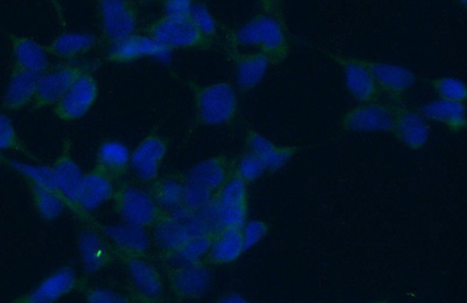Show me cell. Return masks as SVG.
Wrapping results in <instances>:
<instances>
[{
  "mask_svg": "<svg viewBox=\"0 0 467 303\" xmlns=\"http://www.w3.org/2000/svg\"><path fill=\"white\" fill-rule=\"evenodd\" d=\"M227 45L265 54L273 66L281 65L290 56L289 35L277 15L262 12L236 30L229 32Z\"/></svg>",
  "mask_w": 467,
  "mask_h": 303,
  "instance_id": "6da1fadb",
  "label": "cell"
},
{
  "mask_svg": "<svg viewBox=\"0 0 467 303\" xmlns=\"http://www.w3.org/2000/svg\"><path fill=\"white\" fill-rule=\"evenodd\" d=\"M193 95L195 119L199 126H227L239 115L240 102L232 83L215 82L202 86L189 81Z\"/></svg>",
  "mask_w": 467,
  "mask_h": 303,
  "instance_id": "7a4b0ae2",
  "label": "cell"
},
{
  "mask_svg": "<svg viewBox=\"0 0 467 303\" xmlns=\"http://www.w3.org/2000/svg\"><path fill=\"white\" fill-rule=\"evenodd\" d=\"M112 202L115 213L123 223L146 230L156 227L169 213L148 190L131 184H122L116 188Z\"/></svg>",
  "mask_w": 467,
  "mask_h": 303,
  "instance_id": "3957f363",
  "label": "cell"
},
{
  "mask_svg": "<svg viewBox=\"0 0 467 303\" xmlns=\"http://www.w3.org/2000/svg\"><path fill=\"white\" fill-rule=\"evenodd\" d=\"M143 32L169 51L181 49H210L214 41L208 39L195 27L189 15H162L146 25Z\"/></svg>",
  "mask_w": 467,
  "mask_h": 303,
  "instance_id": "277c9868",
  "label": "cell"
},
{
  "mask_svg": "<svg viewBox=\"0 0 467 303\" xmlns=\"http://www.w3.org/2000/svg\"><path fill=\"white\" fill-rule=\"evenodd\" d=\"M206 209L210 211L219 229L221 227L242 229L248 221V185L235 172H233Z\"/></svg>",
  "mask_w": 467,
  "mask_h": 303,
  "instance_id": "5b68a950",
  "label": "cell"
},
{
  "mask_svg": "<svg viewBox=\"0 0 467 303\" xmlns=\"http://www.w3.org/2000/svg\"><path fill=\"white\" fill-rule=\"evenodd\" d=\"M398 102L374 101L358 103L350 107L340 119L345 134H391L395 106Z\"/></svg>",
  "mask_w": 467,
  "mask_h": 303,
  "instance_id": "8992f818",
  "label": "cell"
},
{
  "mask_svg": "<svg viewBox=\"0 0 467 303\" xmlns=\"http://www.w3.org/2000/svg\"><path fill=\"white\" fill-rule=\"evenodd\" d=\"M102 37L108 45L135 35L140 12L135 0H96Z\"/></svg>",
  "mask_w": 467,
  "mask_h": 303,
  "instance_id": "52a82bcc",
  "label": "cell"
},
{
  "mask_svg": "<svg viewBox=\"0 0 467 303\" xmlns=\"http://www.w3.org/2000/svg\"><path fill=\"white\" fill-rule=\"evenodd\" d=\"M54 184H56L57 192L64 197L68 205V209L72 210L78 217L89 226L98 227V223L91 218L89 213H86L78 205V189L83 177V173L77 161L72 156V144L66 140L60 156L57 157L56 163L51 166Z\"/></svg>",
  "mask_w": 467,
  "mask_h": 303,
  "instance_id": "ba28073f",
  "label": "cell"
},
{
  "mask_svg": "<svg viewBox=\"0 0 467 303\" xmlns=\"http://www.w3.org/2000/svg\"><path fill=\"white\" fill-rule=\"evenodd\" d=\"M166 279L173 296L181 301H195L206 296L213 281L212 268L200 261L166 268Z\"/></svg>",
  "mask_w": 467,
  "mask_h": 303,
  "instance_id": "9c48e42d",
  "label": "cell"
},
{
  "mask_svg": "<svg viewBox=\"0 0 467 303\" xmlns=\"http://www.w3.org/2000/svg\"><path fill=\"white\" fill-rule=\"evenodd\" d=\"M127 268L133 286V298L143 302H158L165 296V281L161 273L154 267L148 257L115 253Z\"/></svg>",
  "mask_w": 467,
  "mask_h": 303,
  "instance_id": "30bf717a",
  "label": "cell"
},
{
  "mask_svg": "<svg viewBox=\"0 0 467 303\" xmlns=\"http://www.w3.org/2000/svg\"><path fill=\"white\" fill-rule=\"evenodd\" d=\"M99 96V85L93 74H82L68 91L54 104L53 111L64 122H77L93 109Z\"/></svg>",
  "mask_w": 467,
  "mask_h": 303,
  "instance_id": "8fae6325",
  "label": "cell"
},
{
  "mask_svg": "<svg viewBox=\"0 0 467 303\" xmlns=\"http://www.w3.org/2000/svg\"><path fill=\"white\" fill-rule=\"evenodd\" d=\"M327 56L339 66L343 72L346 89L354 101L368 103L381 98V91L369 68L367 67L365 59L331 52H328Z\"/></svg>",
  "mask_w": 467,
  "mask_h": 303,
  "instance_id": "7c38bea8",
  "label": "cell"
},
{
  "mask_svg": "<svg viewBox=\"0 0 467 303\" xmlns=\"http://www.w3.org/2000/svg\"><path fill=\"white\" fill-rule=\"evenodd\" d=\"M86 72H89L87 66L62 65L40 74L32 110L53 106Z\"/></svg>",
  "mask_w": 467,
  "mask_h": 303,
  "instance_id": "4fadbf2b",
  "label": "cell"
},
{
  "mask_svg": "<svg viewBox=\"0 0 467 303\" xmlns=\"http://www.w3.org/2000/svg\"><path fill=\"white\" fill-rule=\"evenodd\" d=\"M86 281L72 267H62L49 274L31 292L16 298L18 303H52L69 296L75 290L85 289Z\"/></svg>",
  "mask_w": 467,
  "mask_h": 303,
  "instance_id": "5bb4252c",
  "label": "cell"
},
{
  "mask_svg": "<svg viewBox=\"0 0 467 303\" xmlns=\"http://www.w3.org/2000/svg\"><path fill=\"white\" fill-rule=\"evenodd\" d=\"M168 151V138L154 132L146 136L131 153L130 168L137 178L144 184L156 180Z\"/></svg>",
  "mask_w": 467,
  "mask_h": 303,
  "instance_id": "9a60e30c",
  "label": "cell"
},
{
  "mask_svg": "<svg viewBox=\"0 0 467 303\" xmlns=\"http://www.w3.org/2000/svg\"><path fill=\"white\" fill-rule=\"evenodd\" d=\"M391 135L409 151L419 152L431 138V128L427 119L419 111L396 103L395 118Z\"/></svg>",
  "mask_w": 467,
  "mask_h": 303,
  "instance_id": "2e32d148",
  "label": "cell"
},
{
  "mask_svg": "<svg viewBox=\"0 0 467 303\" xmlns=\"http://www.w3.org/2000/svg\"><path fill=\"white\" fill-rule=\"evenodd\" d=\"M171 51L162 47L151 36L145 33H135L125 39L109 45L106 59L110 64L127 65L132 62L153 57V59H166L170 56Z\"/></svg>",
  "mask_w": 467,
  "mask_h": 303,
  "instance_id": "e0dca14e",
  "label": "cell"
},
{
  "mask_svg": "<svg viewBox=\"0 0 467 303\" xmlns=\"http://www.w3.org/2000/svg\"><path fill=\"white\" fill-rule=\"evenodd\" d=\"M78 253L87 274H96L109 267L116 258L114 247L98 227H83L78 232Z\"/></svg>",
  "mask_w": 467,
  "mask_h": 303,
  "instance_id": "ac0fdd59",
  "label": "cell"
},
{
  "mask_svg": "<svg viewBox=\"0 0 467 303\" xmlns=\"http://www.w3.org/2000/svg\"><path fill=\"white\" fill-rule=\"evenodd\" d=\"M366 65L381 94L387 95L390 101L401 102L404 95L416 85L415 73L402 66L372 60H366Z\"/></svg>",
  "mask_w": 467,
  "mask_h": 303,
  "instance_id": "d6986e66",
  "label": "cell"
},
{
  "mask_svg": "<svg viewBox=\"0 0 467 303\" xmlns=\"http://www.w3.org/2000/svg\"><path fill=\"white\" fill-rule=\"evenodd\" d=\"M227 56L235 66L236 83L242 93H250L257 88L265 77L271 62L261 52L241 51V49L227 45Z\"/></svg>",
  "mask_w": 467,
  "mask_h": 303,
  "instance_id": "ffe728a7",
  "label": "cell"
},
{
  "mask_svg": "<svg viewBox=\"0 0 467 303\" xmlns=\"http://www.w3.org/2000/svg\"><path fill=\"white\" fill-rule=\"evenodd\" d=\"M244 146L245 151L260 157L268 173H277L285 168L302 149L298 146L276 145L254 128L245 131Z\"/></svg>",
  "mask_w": 467,
  "mask_h": 303,
  "instance_id": "44dd1931",
  "label": "cell"
},
{
  "mask_svg": "<svg viewBox=\"0 0 467 303\" xmlns=\"http://www.w3.org/2000/svg\"><path fill=\"white\" fill-rule=\"evenodd\" d=\"M116 192L115 180L99 167L83 174L78 189V205L86 213L98 209L108 201H112Z\"/></svg>",
  "mask_w": 467,
  "mask_h": 303,
  "instance_id": "7402d4cb",
  "label": "cell"
},
{
  "mask_svg": "<svg viewBox=\"0 0 467 303\" xmlns=\"http://www.w3.org/2000/svg\"><path fill=\"white\" fill-rule=\"evenodd\" d=\"M98 227L109 240L115 253L148 257L152 242L146 229L125 223L119 226H99Z\"/></svg>",
  "mask_w": 467,
  "mask_h": 303,
  "instance_id": "603a6c76",
  "label": "cell"
},
{
  "mask_svg": "<svg viewBox=\"0 0 467 303\" xmlns=\"http://www.w3.org/2000/svg\"><path fill=\"white\" fill-rule=\"evenodd\" d=\"M12 60L16 67L35 74H43L51 66L46 45L28 36L10 35Z\"/></svg>",
  "mask_w": 467,
  "mask_h": 303,
  "instance_id": "cb8c5ba5",
  "label": "cell"
},
{
  "mask_svg": "<svg viewBox=\"0 0 467 303\" xmlns=\"http://www.w3.org/2000/svg\"><path fill=\"white\" fill-rule=\"evenodd\" d=\"M37 80H39V74L12 66L10 80L3 99V109L20 111L32 106L36 97Z\"/></svg>",
  "mask_w": 467,
  "mask_h": 303,
  "instance_id": "d4e9b609",
  "label": "cell"
},
{
  "mask_svg": "<svg viewBox=\"0 0 467 303\" xmlns=\"http://www.w3.org/2000/svg\"><path fill=\"white\" fill-rule=\"evenodd\" d=\"M245 250L241 229L221 227L216 232L214 239L208 251L204 263L211 268L223 267L239 260Z\"/></svg>",
  "mask_w": 467,
  "mask_h": 303,
  "instance_id": "484cf974",
  "label": "cell"
},
{
  "mask_svg": "<svg viewBox=\"0 0 467 303\" xmlns=\"http://www.w3.org/2000/svg\"><path fill=\"white\" fill-rule=\"evenodd\" d=\"M233 172L234 160L226 156H215L195 165L183 177L216 195Z\"/></svg>",
  "mask_w": 467,
  "mask_h": 303,
  "instance_id": "4316f807",
  "label": "cell"
},
{
  "mask_svg": "<svg viewBox=\"0 0 467 303\" xmlns=\"http://www.w3.org/2000/svg\"><path fill=\"white\" fill-rule=\"evenodd\" d=\"M417 111L428 122L441 124L452 134H461L466 128V104L460 102L443 101L437 98L420 106Z\"/></svg>",
  "mask_w": 467,
  "mask_h": 303,
  "instance_id": "83f0119b",
  "label": "cell"
},
{
  "mask_svg": "<svg viewBox=\"0 0 467 303\" xmlns=\"http://www.w3.org/2000/svg\"><path fill=\"white\" fill-rule=\"evenodd\" d=\"M98 45V37L91 33H62L46 45L49 56L62 61L77 59L90 53Z\"/></svg>",
  "mask_w": 467,
  "mask_h": 303,
  "instance_id": "f1b7e54d",
  "label": "cell"
},
{
  "mask_svg": "<svg viewBox=\"0 0 467 303\" xmlns=\"http://www.w3.org/2000/svg\"><path fill=\"white\" fill-rule=\"evenodd\" d=\"M131 153L119 140H104L96 155V167L103 170L115 181L122 178L130 169Z\"/></svg>",
  "mask_w": 467,
  "mask_h": 303,
  "instance_id": "f546056e",
  "label": "cell"
},
{
  "mask_svg": "<svg viewBox=\"0 0 467 303\" xmlns=\"http://www.w3.org/2000/svg\"><path fill=\"white\" fill-rule=\"evenodd\" d=\"M183 177L177 174L171 176L158 177L151 182L150 194L162 209L173 211L182 207L183 197Z\"/></svg>",
  "mask_w": 467,
  "mask_h": 303,
  "instance_id": "4dcf8cb0",
  "label": "cell"
},
{
  "mask_svg": "<svg viewBox=\"0 0 467 303\" xmlns=\"http://www.w3.org/2000/svg\"><path fill=\"white\" fill-rule=\"evenodd\" d=\"M29 193H31L33 206H35L37 215L45 222L56 221L62 214L67 206L65 198L53 190L45 188L43 186L27 182Z\"/></svg>",
  "mask_w": 467,
  "mask_h": 303,
  "instance_id": "1f68e13d",
  "label": "cell"
},
{
  "mask_svg": "<svg viewBox=\"0 0 467 303\" xmlns=\"http://www.w3.org/2000/svg\"><path fill=\"white\" fill-rule=\"evenodd\" d=\"M216 232L218 231L191 237L165 259L174 265L195 264L203 261L210 251Z\"/></svg>",
  "mask_w": 467,
  "mask_h": 303,
  "instance_id": "d6a6232c",
  "label": "cell"
},
{
  "mask_svg": "<svg viewBox=\"0 0 467 303\" xmlns=\"http://www.w3.org/2000/svg\"><path fill=\"white\" fill-rule=\"evenodd\" d=\"M436 96L443 101L465 103L467 98V86L465 82L458 78L441 76L428 80Z\"/></svg>",
  "mask_w": 467,
  "mask_h": 303,
  "instance_id": "836d02e7",
  "label": "cell"
},
{
  "mask_svg": "<svg viewBox=\"0 0 467 303\" xmlns=\"http://www.w3.org/2000/svg\"><path fill=\"white\" fill-rule=\"evenodd\" d=\"M234 172L249 186L260 180L266 169L260 157L245 151L239 159L234 160Z\"/></svg>",
  "mask_w": 467,
  "mask_h": 303,
  "instance_id": "e575fe53",
  "label": "cell"
},
{
  "mask_svg": "<svg viewBox=\"0 0 467 303\" xmlns=\"http://www.w3.org/2000/svg\"><path fill=\"white\" fill-rule=\"evenodd\" d=\"M190 19L208 39L214 41L219 32V25L210 7L202 2H195L190 11Z\"/></svg>",
  "mask_w": 467,
  "mask_h": 303,
  "instance_id": "d590c367",
  "label": "cell"
},
{
  "mask_svg": "<svg viewBox=\"0 0 467 303\" xmlns=\"http://www.w3.org/2000/svg\"><path fill=\"white\" fill-rule=\"evenodd\" d=\"M15 151L32 157L7 116L0 114V151Z\"/></svg>",
  "mask_w": 467,
  "mask_h": 303,
  "instance_id": "8d00e7d4",
  "label": "cell"
},
{
  "mask_svg": "<svg viewBox=\"0 0 467 303\" xmlns=\"http://www.w3.org/2000/svg\"><path fill=\"white\" fill-rule=\"evenodd\" d=\"M269 231V224L265 221H260V219H253V221L245 222L241 229L245 250L248 251L249 248L255 247L256 245L260 244L262 240L268 236Z\"/></svg>",
  "mask_w": 467,
  "mask_h": 303,
  "instance_id": "74e56055",
  "label": "cell"
},
{
  "mask_svg": "<svg viewBox=\"0 0 467 303\" xmlns=\"http://www.w3.org/2000/svg\"><path fill=\"white\" fill-rule=\"evenodd\" d=\"M83 296L87 302L91 303H127L131 301L130 297L104 288H86L83 289Z\"/></svg>",
  "mask_w": 467,
  "mask_h": 303,
  "instance_id": "f35d334b",
  "label": "cell"
},
{
  "mask_svg": "<svg viewBox=\"0 0 467 303\" xmlns=\"http://www.w3.org/2000/svg\"><path fill=\"white\" fill-rule=\"evenodd\" d=\"M154 2L160 4L164 15L186 16L190 15L195 0H154Z\"/></svg>",
  "mask_w": 467,
  "mask_h": 303,
  "instance_id": "ab89813d",
  "label": "cell"
},
{
  "mask_svg": "<svg viewBox=\"0 0 467 303\" xmlns=\"http://www.w3.org/2000/svg\"><path fill=\"white\" fill-rule=\"evenodd\" d=\"M279 2H281V0H260L262 12L277 15Z\"/></svg>",
  "mask_w": 467,
  "mask_h": 303,
  "instance_id": "60d3db41",
  "label": "cell"
},
{
  "mask_svg": "<svg viewBox=\"0 0 467 303\" xmlns=\"http://www.w3.org/2000/svg\"><path fill=\"white\" fill-rule=\"evenodd\" d=\"M219 302H247V300H245V298L242 296H240L239 293H234V292H231V293H227V294H223V297H220L219 298Z\"/></svg>",
  "mask_w": 467,
  "mask_h": 303,
  "instance_id": "b9f144b4",
  "label": "cell"
},
{
  "mask_svg": "<svg viewBox=\"0 0 467 303\" xmlns=\"http://www.w3.org/2000/svg\"><path fill=\"white\" fill-rule=\"evenodd\" d=\"M457 3L460 4L461 6L465 7L467 0H457Z\"/></svg>",
  "mask_w": 467,
  "mask_h": 303,
  "instance_id": "7bdbcfd3",
  "label": "cell"
},
{
  "mask_svg": "<svg viewBox=\"0 0 467 303\" xmlns=\"http://www.w3.org/2000/svg\"><path fill=\"white\" fill-rule=\"evenodd\" d=\"M2 159H3V157H2V156H0V161H2Z\"/></svg>",
  "mask_w": 467,
  "mask_h": 303,
  "instance_id": "ee69618b",
  "label": "cell"
}]
</instances>
